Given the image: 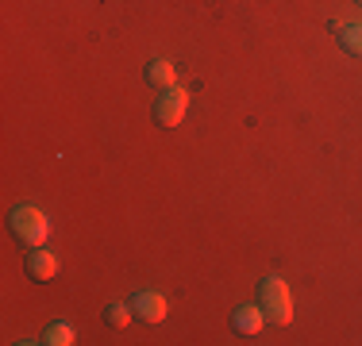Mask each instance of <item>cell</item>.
I'll return each mask as SVG.
<instances>
[{"label":"cell","mask_w":362,"mask_h":346,"mask_svg":"<svg viewBox=\"0 0 362 346\" xmlns=\"http://www.w3.org/2000/svg\"><path fill=\"white\" fill-rule=\"evenodd\" d=\"M335 39H339V47L347 50L351 58H362V23H343V28L335 31Z\"/></svg>","instance_id":"ba28073f"},{"label":"cell","mask_w":362,"mask_h":346,"mask_svg":"<svg viewBox=\"0 0 362 346\" xmlns=\"http://www.w3.org/2000/svg\"><path fill=\"white\" fill-rule=\"evenodd\" d=\"M185 112H189V93L177 89V85H170V89H162L158 100H154V124L177 127L181 119H185Z\"/></svg>","instance_id":"3957f363"},{"label":"cell","mask_w":362,"mask_h":346,"mask_svg":"<svg viewBox=\"0 0 362 346\" xmlns=\"http://www.w3.org/2000/svg\"><path fill=\"white\" fill-rule=\"evenodd\" d=\"M143 77H146V85H154V89H170V85H174V62L154 58V62H146Z\"/></svg>","instance_id":"52a82bcc"},{"label":"cell","mask_w":362,"mask_h":346,"mask_svg":"<svg viewBox=\"0 0 362 346\" xmlns=\"http://www.w3.org/2000/svg\"><path fill=\"white\" fill-rule=\"evenodd\" d=\"M42 342H47V346H70L74 342V327L58 319V323H50L47 331H42Z\"/></svg>","instance_id":"9c48e42d"},{"label":"cell","mask_w":362,"mask_h":346,"mask_svg":"<svg viewBox=\"0 0 362 346\" xmlns=\"http://www.w3.org/2000/svg\"><path fill=\"white\" fill-rule=\"evenodd\" d=\"M8 231H12V239L20 242V246H42L50 235V220L35 204H16L12 212H8Z\"/></svg>","instance_id":"6da1fadb"},{"label":"cell","mask_w":362,"mask_h":346,"mask_svg":"<svg viewBox=\"0 0 362 346\" xmlns=\"http://www.w3.org/2000/svg\"><path fill=\"white\" fill-rule=\"evenodd\" d=\"M127 319H132V304H119V300H112V304H105V323L108 327H127Z\"/></svg>","instance_id":"30bf717a"},{"label":"cell","mask_w":362,"mask_h":346,"mask_svg":"<svg viewBox=\"0 0 362 346\" xmlns=\"http://www.w3.org/2000/svg\"><path fill=\"white\" fill-rule=\"evenodd\" d=\"M355 4H362V0H355Z\"/></svg>","instance_id":"8fae6325"},{"label":"cell","mask_w":362,"mask_h":346,"mask_svg":"<svg viewBox=\"0 0 362 346\" xmlns=\"http://www.w3.org/2000/svg\"><path fill=\"white\" fill-rule=\"evenodd\" d=\"M54 273H58V258L42 246H31L28 250V277L31 281H50Z\"/></svg>","instance_id":"5b68a950"},{"label":"cell","mask_w":362,"mask_h":346,"mask_svg":"<svg viewBox=\"0 0 362 346\" xmlns=\"http://www.w3.org/2000/svg\"><path fill=\"white\" fill-rule=\"evenodd\" d=\"M258 308H262V316L270 319L274 327H286L293 319V297L286 289V281L281 277H262L258 281Z\"/></svg>","instance_id":"7a4b0ae2"},{"label":"cell","mask_w":362,"mask_h":346,"mask_svg":"<svg viewBox=\"0 0 362 346\" xmlns=\"http://www.w3.org/2000/svg\"><path fill=\"white\" fill-rule=\"evenodd\" d=\"M231 327H235L239 335H258L266 327V316L258 304H239L235 311H231Z\"/></svg>","instance_id":"8992f818"},{"label":"cell","mask_w":362,"mask_h":346,"mask_svg":"<svg viewBox=\"0 0 362 346\" xmlns=\"http://www.w3.org/2000/svg\"><path fill=\"white\" fill-rule=\"evenodd\" d=\"M127 304H132V316L143 319V323H162L166 319V297L154 289H139Z\"/></svg>","instance_id":"277c9868"}]
</instances>
